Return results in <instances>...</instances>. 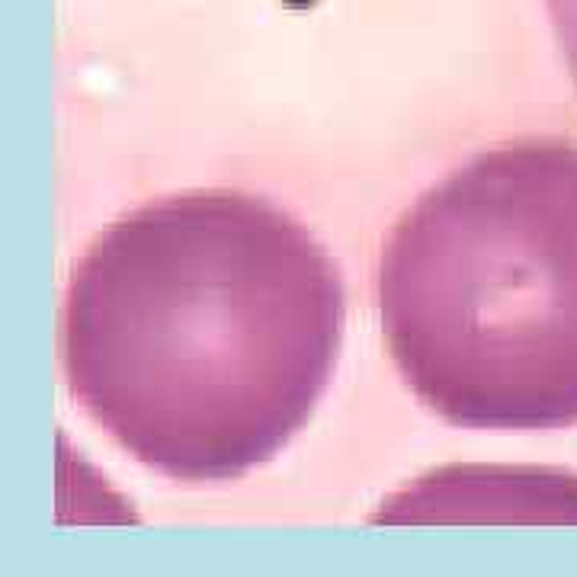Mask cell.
<instances>
[{"label": "cell", "instance_id": "cell-3", "mask_svg": "<svg viewBox=\"0 0 577 577\" xmlns=\"http://www.w3.org/2000/svg\"><path fill=\"white\" fill-rule=\"evenodd\" d=\"M545 10L552 19L561 55L571 67V77L577 81V0H545Z\"/></svg>", "mask_w": 577, "mask_h": 577}, {"label": "cell", "instance_id": "cell-2", "mask_svg": "<svg viewBox=\"0 0 577 577\" xmlns=\"http://www.w3.org/2000/svg\"><path fill=\"white\" fill-rule=\"evenodd\" d=\"M410 392L462 430L577 424V144H497L430 186L376 277Z\"/></svg>", "mask_w": 577, "mask_h": 577}, {"label": "cell", "instance_id": "cell-1", "mask_svg": "<svg viewBox=\"0 0 577 577\" xmlns=\"http://www.w3.org/2000/svg\"><path fill=\"white\" fill-rule=\"evenodd\" d=\"M343 279L299 218L241 190L144 202L71 269L67 392L170 481H235L299 433L334 378Z\"/></svg>", "mask_w": 577, "mask_h": 577}]
</instances>
